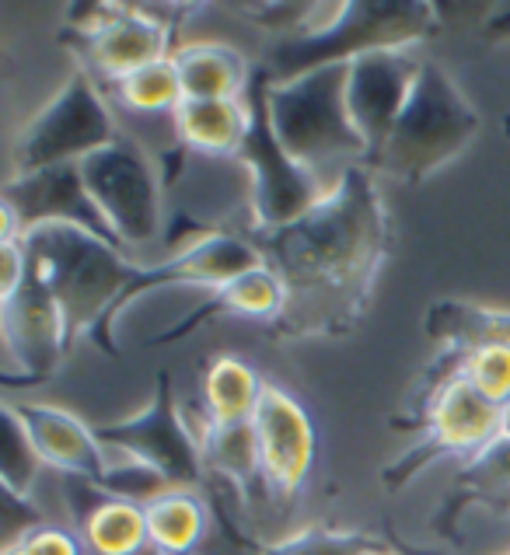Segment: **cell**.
Segmentation results:
<instances>
[{"mask_svg": "<svg viewBox=\"0 0 510 555\" xmlns=\"http://www.w3.org/2000/svg\"><path fill=\"white\" fill-rule=\"evenodd\" d=\"M286 305L266 325L269 339L301 343L354 332L392 256V217L371 168H349L326 199L294 224L255 234Z\"/></svg>", "mask_w": 510, "mask_h": 555, "instance_id": "cell-1", "label": "cell"}, {"mask_svg": "<svg viewBox=\"0 0 510 555\" xmlns=\"http://www.w3.org/2000/svg\"><path fill=\"white\" fill-rule=\"evenodd\" d=\"M22 245L28 251V276L56 300L63 314L67 350L91 339L105 353L119 357L113 328L140 262L105 237L74 224L36 228L22 234Z\"/></svg>", "mask_w": 510, "mask_h": 555, "instance_id": "cell-2", "label": "cell"}, {"mask_svg": "<svg viewBox=\"0 0 510 555\" xmlns=\"http://www.w3.org/2000/svg\"><path fill=\"white\" fill-rule=\"evenodd\" d=\"M269 119L301 168L336 185L349 168H368V144L346 108V63L269 85Z\"/></svg>", "mask_w": 510, "mask_h": 555, "instance_id": "cell-3", "label": "cell"}, {"mask_svg": "<svg viewBox=\"0 0 510 555\" xmlns=\"http://www.w3.org/2000/svg\"><path fill=\"white\" fill-rule=\"evenodd\" d=\"M437 4H420V0H395V4L392 0H349L311 36L273 42L266 67L280 85L318 67L354 63L374 50H420L430 36H437Z\"/></svg>", "mask_w": 510, "mask_h": 555, "instance_id": "cell-4", "label": "cell"}, {"mask_svg": "<svg viewBox=\"0 0 510 555\" xmlns=\"http://www.w3.org/2000/svg\"><path fill=\"white\" fill-rule=\"evenodd\" d=\"M480 113L461 94L455 77L441 63L423 60L403 116L371 171L406 185H420L466 154L480 137Z\"/></svg>", "mask_w": 510, "mask_h": 555, "instance_id": "cell-5", "label": "cell"}, {"mask_svg": "<svg viewBox=\"0 0 510 555\" xmlns=\"http://www.w3.org/2000/svg\"><path fill=\"white\" fill-rule=\"evenodd\" d=\"M91 203L99 206L109 231L126 256L165 242L168 231V185L157 154L130 130L81 162Z\"/></svg>", "mask_w": 510, "mask_h": 555, "instance_id": "cell-6", "label": "cell"}, {"mask_svg": "<svg viewBox=\"0 0 510 555\" xmlns=\"http://www.w3.org/2000/svg\"><path fill=\"white\" fill-rule=\"evenodd\" d=\"M119 130L123 122L109 91L85 67H77L67 77V85L25 122V130L14 140L11 176L81 165L94 151L113 144Z\"/></svg>", "mask_w": 510, "mask_h": 555, "instance_id": "cell-7", "label": "cell"}, {"mask_svg": "<svg viewBox=\"0 0 510 555\" xmlns=\"http://www.w3.org/2000/svg\"><path fill=\"white\" fill-rule=\"evenodd\" d=\"M269 85H273V74H269L266 63H255L252 85L245 94L252 105V126L242 151L234 157L245 168L252 185V220H255L252 237L294 224L308 210H315L329 193L322 179L311 176L308 168H301L283 151L273 130V119H269Z\"/></svg>", "mask_w": 510, "mask_h": 555, "instance_id": "cell-8", "label": "cell"}, {"mask_svg": "<svg viewBox=\"0 0 510 555\" xmlns=\"http://www.w3.org/2000/svg\"><path fill=\"white\" fill-rule=\"evenodd\" d=\"M94 434H99L102 448L113 457L148 465L171 486H182V489L206 486L196 437L186 423V409L179 405V399H175L168 371H157L148 409L133 412V416H126V420H116V423L94 426Z\"/></svg>", "mask_w": 510, "mask_h": 555, "instance_id": "cell-9", "label": "cell"}, {"mask_svg": "<svg viewBox=\"0 0 510 555\" xmlns=\"http://www.w3.org/2000/svg\"><path fill=\"white\" fill-rule=\"evenodd\" d=\"M252 430L259 440L266 496L277 503H291L308 486L318 457V430L311 412L283 385L266 380L259 409L252 416Z\"/></svg>", "mask_w": 510, "mask_h": 555, "instance_id": "cell-10", "label": "cell"}, {"mask_svg": "<svg viewBox=\"0 0 510 555\" xmlns=\"http://www.w3.org/2000/svg\"><path fill=\"white\" fill-rule=\"evenodd\" d=\"M500 420L503 409L480 395L466 377H455L448 388L437 395L434 409H430L423 440L395 468L385 472V482H403L409 475H417L423 465L441 462V457H466L472 462L475 454H483L489 443L500 440Z\"/></svg>", "mask_w": 510, "mask_h": 555, "instance_id": "cell-11", "label": "cell"}, {"mask_svg": "<svg viewBox=\"0 0 510 555\" xmlns=\"http://www.w3.org/2000/svg\"><path fill=\"white\" fill-rule=\"evenodd\" d=\"M420 67L423 60L417 50H374L346 63V108L368 144V168H374L385 151Z\"/></svg>", "mask_w": 510, "mask_h": 555, "instance_id": "cell-12", "label": "cell"}, {"mask_svg": "<svg viewBox=\"0 0 510 555\" xmlns=\"http://www.w3.org/2000/svg\"><path fill=\"white\" fill-rule=\"evenodd\" d=\"M193 8L171 4H126L119 18L109 25L94 42H88L81 53V67L99 81L102 88L119 85L123 77H130L151 63H162L179 46V22H171L175 14H189Z\"/></svg>", "mask_w": 510, "mask_h": 555, "instance_id": "cell-13", "label": "cell"}, {"mask_svg": "<svg viewBox=\"0 0 510 555\" xmlns=\"http://www.w3.org/2000/svg\"><path fill=\"white\" fill-rule=\"evenodd\" d=\"M0 336L8 353V385H42L71 353L56 300L31 276L18 294L0 300Z\"/></svg>", "mask_w": 510, "mask_h": 555, "instance_id": "cell-14", "label": "cell"}, {"mask_svg": "<svg viewBox=\"0 0 510 555\" xmlns=\"http://www.w3.org/2000/svg\"><path fill=\"white\" fill-rule=\"evenodd\" d=\"M259 266H266L263 251L245 234L217 231V234L196 237L193 245H179V251H171L165 259L148 262V266L140 262L130 291L123 294L119 319H123V311L137 305V297H143V294H154L165 287L217 291V287H225V283H231L234 276H242L248 269H259Z\"/></svg>", "mask_w": 510, "mask_h": 555, "instance_id": "cell-15", "label": "cell"}, {"mask_svg": "<svg viewBox=\"0 0 510 555\" xmlns=\"http://www.w3.org/2000/svg\"><path fill=\"white\" fill-rule=\"evenodd\" d=\"M0 206L14 217V224H18L22 234L46 228V224H74V228H85L91 234L105 237L109 245L119 248V242L105 224V217L99 214V206L88 196L81 165H60V168L28 171V176H11Z\"/></svg>", "mask_w": 510, "mask_h": 555, "instance_id": "cell-16", "label": "cell"}, {"mask_svg": "<svg viewBox=\"0 0 510 555\" xmlns=\"http://www.w3.org/2000/svg\"><path fill=\"white\" fill-rule=\"evenodd\" d=\"M31 448L42 457L46 468L60 472L63 479H85L105 489L113 479L116 457L102 448L94 426H88L77 412L53 402H11Z\"/></svg>", "mask_w": 510, "mask_h": 555, "instance_id": "cell-17", "label": "cell"}, {"mask_svg": "<svg viewBox=\"0 0 510 555\" xmlns=\"http://www.w3.org/2000/svg\"><path fill=\"white\" fill-rule=\"evenodd\" d=\"M67 496L88 555H143L151 548L143 503L113 496L85 479H67Z\"/></svg>", "mask_w": 510, "mask_h": 555, "instance_id": "cell-18", "label": "cell"}, {"mask_svg": "<svg viewBox=\"0 0 510 555\" xmlns=\"http://www.w3.org/2000/svg\"><path fill=\"white\" fill-rule=\"evenodd\" d=\"M283 305H286V294H283V283L273 269L269 266L248 269V273L234 276L231 283H225V287L211 291V297H206L193 314H186V319L171 332H165V336L151 339V346L179 343L193 328L214 322V319H255V322L269 325L283 311Z\"/></svg>", "mask_w": 510, "mask_h": 555, "instance_id": "cell-19", "label": "cell"}, {"mask_svg": "<svg viewBox=\"0 0 510 555\" xmlns=\"http://www.w3.org/2000/svg\"><path fill=\"white\" fill-rule=\"evenodd\" d=\"M252 126L248 99H186L171 116L175 140L196 157L231 162Z\"/></svg>", "mask_w": 510, "mask_h": 555, "instance_id": "cell-20", "label": "cell"}, {"mask_svg": "<svg viewBox=\"0 0 510 555\" xmlns=\"http://www.w3.org/2000/svg\"><path fill=\"white\" fill-rule=\"evenodd\" d=\"M186 99H245L255 63L231 42L182 39L171 53Z\"/></svg>", "mask_w": 510, "mask_h": 555, "instance_id": "cell-21", "label": "cell"}, {"mask_svg": "<svg viewBox=\"0 0 510 555\" xmlns=\"http://www.w3.org/2000/svg\"><path fill=\"white\" fill-rule=\"evenodd\" d=\"M189 430L196 437L203 475L214 482H225L238 489L242 496H252V489H263V462H259V440H255L252 423L220 426L206 420V412L196 409V420L186 412ZM266 493V489H263Z\"/></svg>", "mask_w": 510, "mask_h": 555, "instance_id": "cell-22", "label": "cell"}, {"mask_svg": "<svg viewBox=\"0 0 510 555\" xmlns=\"http://www.w3.org/2000/svg\"><path fill=\"white\" fill-rule=\"evenodd\" d=\"M151 548L157 555H196L214 528V511L203 489L171 486L162 496L143 503Z\"/></svg>", "mask_w": 510, "mask_h": 555, "instance_id": "cell-23", "label": "cell"}, {"mask_svg": "<svg viewBox=\"0 0 510 555\" xmlns=\"http://www.w3.org/2000/svg\"><path fill=\"white\" fill-rule=\"evenodd\" d=\"M426 336L437 350H486V346H510V308L472 305V300H434L423 319Z\"/></svg>", "mask_w": 510, "mask_h": 555, "instance_id": "cell-24", "label": "cell"}, {"mask_svg": "<svg viewBox=\"0 0 510 555\" xmlns=\"http://www.w3.org/2000/svg\"><path fill=\"white\" fill-rule=\"evenodd\" d=\"M266 391V377L234 353H217L203 367V391L200 409L206 420L220 426L252 423L259 399Z\"/></svg>", "mask_w": 510, "mask_h": 555, "instance_id": "cell-25", "label": "cell"}, {"mask_svg": "<svg viewBox=\"0 0 510 555\" xmlns=\"http://www.w3.org/2000/svg\"><path fill=\"white\" fill-rule=\"evenodd\" d=\"M105 91L119 113L133 116V119H171L175 108L186 102L171 56L162 63H151V67H143L130 77H123L119 85L105 88Z\"/></svg>", "mask_w": 510, "mask_h": 555, "instance_id": "cell-26", "label": "cell"}, {"mask_svg": "<svg viewBox=\"0 0 510 555\" xmlns=\"http://www.w3.org/2000/svg\"><path fill=\"white\" fill-rule=\"evenodd\" d=\"M4 412V443H0V479H4V489L14 496H25L31 493V486H36L39 472L46 468L42 457L31 448V440L25 434V426L18 420V412H14L11 402L0 405Z\"/></svg>", "mask_w": 510, "mask_h": 555, "instance_id": "cell-27", "label": "cell"}, {"mask_svg": "<svg viewBox=\"0 0 510 555\" xmlns=\"http://www.w3.org/2000/svg\"><path fill=\"white\" fill-rule=\"evenodd\" d=\"M385 545L357 531H329V528H305L283 542L269 545L263 555H378Z\"/></svg>", "mask_w": 510, "mask_h": 555, "instance_id": "cell-28", "label": "cell"}, {"mask_svg": "<svg viewBox=\"0 0 510 555\" xmlns=\"http://www.w3.org/2000/svg\"><path fill=\"white\" fill-rule=\"evenodd\" d=\"M461 377L503 409L510 402V346H486V350L466 353Z\"/></svg>", "mask_w": 510, "mask_h": 555, "instance_id": "cell-29", "label": "cell"}, {"mask_svg": "<svg viewBox=\"0 0 510 555\" xmlns=\"http://www.w3.org/2000/svg\"><path fill=\"white\" fill-rule=\"evenodd\" d=\"M123 8L126 4H71L67 22H63V39H71L74 50H85L119 18Z\"/></svg>", "mask_w": 510, "mask_h": 555, "instance_id": "cell-30", "label": "cell"}, {"mask_svg": "<svg viewBox=\"0 0 510 555\" xmlns=\"http://www.w3.org/2000/svg\"><path fill=\"white\" fill-rule=\"evenodd\" d=\"M4 548H18V555H88L81 534L71 531V528L50 525V520H42V525L28 528L18 538V542L4 545Z\"/></svg>", "mask_w": 510, "mask_h": 555, "instance_id": "cell-31", "label": "cell"}, {"mask_svg": "<svg viewBox=\"0 0 510 555\" xmlns=\"http://www.w3.org/2000/svg\"><path fill=\"white\" fill-rule=\"evenodd\" d=\"M466 479H475V486L493 493H510V440L500 437L483 454H475L466 465Z\"/></svg>", "mask_w": 510, "mask_h": 555, "instance_id": "cell-32", "label": "cell"}, {"mask_svg": "<svg viewBox=\"0 0 510 555\" xmlns=\"http://www.w3.org/2000/svg\"><path fill=\"white\" fill-rule=\"evenodd\" d=\"M28 280V251L22 237H4L0 242V300L14 297Z\"/></svg>", "mask_w": 510, "mask_h": 555, "instance_id": "cell-33", "label": "cell"}, {"mask_svg": "<svg viewBox=\"0 0 510 555\" xmlns=\"http://www.w3.org/2000/svg\"><path fill=\"white\" fill-rule=\"evenodd\" d=\"M486 31L493 39H510V8L493 14V18L486 22ZM507 130H510V119H507Z\"/></svg>", "mask_w": 510, "mask_h": 555, "instance_id": "cell-34", "label": "cell"}, {"mask_svg": "<svg viewBox=\"0 0 510 555\" xmlns=\"http://www.w3.org/2000/svg\"><path fill=\"white\" fill-rule=\"evenodd\" d=\"M500 437L510 440V402L503 405V420H500Z\"/></svg>", "mask_w": 510, "mask_h": 555, "instance_id": "cell-35", "label": "cell"}, {"mask_svg": "<svg viewBox=\"0 0 510 555\" xmlns=\"http://www.w3.org/2000/svg\"><path fill=\"white\" fill-rule=\"evenodd\" d=\"M4 555H18V548H4Z\"/></svg>", "mask_w": 510, "mask_h": 555, "instance_id": "cell-36", "label": "cell"}, {"mask_svg": "<svg viewBox=\"0 0 510 555\" xmlns=\"http://www.w3.org/2000/svg\"><path fill=\"white\" fill-rule=\"evenodd\" d=\"M378 555H395V552H388V548H381V552H378Z\"/></svg>", "mask_w": 510, "mask_h": 555, "instance_id": "cell-37", "label": "cell"}]
</instances>
